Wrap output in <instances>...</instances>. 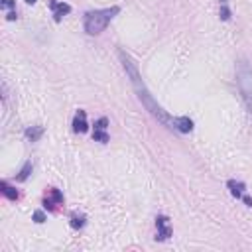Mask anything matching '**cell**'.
Instances as JSON below:
<instances>
[{"label": "cell", "mask_w": 252, "mask_h": 252, "mask_svg": "<svg viewBox=\"0 0 252 252\" xmlns=\"http://www.w3.org/2000/svg\"><path fill=\"white\" fill-rule=\"evenodd\" d=\"M118 57H120L122 67H124V71H126V75H128V79H130V83H132V87H134V91H136L138 100L144 104V108H146L158 122H161L165 128L175 130V128H173V118H171V116L161 108V104L152 96V93H150V89L146 87V83L142 81V75H140V71H138V65H136V61L130 57V53H126L124 49H118Z\"/></svg>", "instance_id": "6da1fadb"}, {"label": "cell", "mask_w": 252, "mask_h": 252, "mask_svg": "<svg viewBox=\"0 0 252 252\" xmlns=\"http://www.w3.org/2000/svg\"><path fill=\"white\" fill-rule=\"evenodd\" d=\"M120 12L118 6H110V8H102V10H89L83 18V28L89 35H98L100 32L106 30V26L112 22V18Z\"/></svg>", "instance_id": "7a4b0ae2"}, {"label": "cell", "mask_w": 252, "mask_h": 252, "mask_svg": "<svg viewBox=\"0 0 252 252\" xmlns=\"http://www.w3.org/2000/svg\"><path fill=\"white\" fill-rule=\"evenodd\" d=\"M236 87L248 112L252 114V65L246 59H240L236 63Z\"/></svg>", "instance_id": "3957f363"}, {"label": "cell", "mask_w": 252, "mask_h": 252, "mask_svg": "<svg viewBox=\"0 0 252 252\" xmlns=\"http://www.w3.org/2000/svg\"><path fill=\"white\" fill-rule=\"evenodd\" d=\"M43 205H45L47 211H55L59 205H63V193H61L57 187H49L47 193H45Z\"/></svg>", "instance_id": "277c9868"}, {"label": "cell", "mask_w": 252, "mask_h": 252, "mask_svg": "<svg viewBox=\"0 0 252 252\" xmlns=\"http://www.w3.org/2000/svg\"><path fill=\"white\" fill-rule=\"evenodd\" d=\"M226 187L230 189V193L236 197V199H242L248 207H252V199L246 195V187H244V183L242 181H236V179H228L226 181Z\"/></svg>", "instance_id": "5b68a950"}, {"label": "cell", "mask_w": 252, "mask_h": 252, "mask_svg": "<svg viewBox=\"0 0 252 252\" xmlns=\"http://www.w3.org/2000/svg\"><path fill=\"white\" fill-rule=\"evenodd\" d=\"M156 228H158V236L156 240H167L171 236V222L165 215H158L156 217Z\"/></svg>", "instance_id": "8992f818"}, {"label": "cell", "mask_w": 252, "mask_h": 252, "mask_svg": "<svg viewBox=\"0 0 252 252\" xmlns=\"http://www.w3.org/2000/svg\"><path fill=\"white\" fill-rule=\"evenodd\" d=\"M106 128H108V118H98L96 122H94V132H93V138L96 140V142H102V144H106L108 142V134H106Z\"/></svg>", "instance_id": "52a82bcc"}, {"label": "cell", "mask_w": 252, "mask_h": 252, "mask_svg": "<svg viewBox=\"0 0 252 252\" xmlns=\"http://www.w3.org/2000/svg\"><path fill=\"white\" fill-rule=\"evenodd\" d=\"M49 8L53 12V20L55 22H61V18L71 12V6L65 4V2H59V0H49Z\"/></svg>", "instance_id": "ba28073f"}, {"label": "cell", "mask_w": 252, "mask_h": 252, "mask_svg": "<svg viewBox=\"0 0 252 252\" xmlns=\"http://www.w3.org/2000/svg\"><path fill=\"white\" fill-rule=\"evenodd\" d=\"M89 130V124H87V112L85 110H77L75 118H73V132L77 134H85Z\"/></svg>", "instance_id": "9c48e42d"}, {"label": "cell", "mask_w": 252, "mask_h": 252, "mask_svg": "<svg viewBox=\"0 0 252 252\" xmlns=\"http://www.w3.org/2000/svg\"><path fill=\"white\" fill-rule=\"evenodd\" d=\"M173 128H175L177 132L187 134V132L193 130V120H191L189 116H175V118H173Z\"/></svg>", "instance_id": "30bf717a"}, {"label": "cell", "mask_w": 252, "mask_h": 252, "mask_svg": "<svg viewBox=\"0 0 252 252\" xmlns=\"http://www.w3.org/2000/svg\"><path fill=\"white\" fill-rule=\"evenodd\" d=\"M0 191H2V195H4L6 199H10V201H18V199H20V193H18L16 187H12L8 181H0Z\"/></svg>", "instance_id": "8fae6325"}, {"label": "cell", "mask_w": 252, "mask_h": 252, "mask_svg": "<svg viewBox=\"0 0 252 252\" xmlns=\"http://www.w3.org/2000/svg\"><path fill=\"white\" fill-rule=\"evenodd\" d=\"M43 132H45L43 126H30V128H26L24 134H26V138H28L30 142H37V140L43 136Z\"/></svg>", "instance_id": "7c38bea8"}, {"label": "cell", "mask_w": 252, "mask_h": 252, "mask_svg": "<svg viewBox=\"0 0 252 252\" xmlns=\"http://www.w3.org/2000/svg\"><path fill=\"white\" fill-rule=\"evenodd\" d=\"M2 8L8 10V20H16V2L14 0H2Z\"/></svg>", "instance_id": "4fadbf2b"}, {"label": "cell", "mask_w": 252, "mask_h": 252, "mask_svg": "<svg viewBox=\"0 0 252 252\" xmlns=\"http://www.w3.org/2000/svg\"><path fill=\"white\" fill-rule=\"evenodd\" d=\"M32 169H33V163H32V161H26V163H24V167L20 169V173H18V177H16V179H18V181H26V179L30 177Z\"/></svg>", "instance_id": "5bb4252c"}, {"label": "cell", "mask_w": 252, "mask_h": 252, "mask_svg": "<svg viewBox=\"0 0 252 252\" xmlns=\"http://www.w3.org/2000/svg\"><path fill=\"white\" fill-rule=\"evenodd\" d=\"M85 220H87L85 215H73V217H71V226H73L75 230H77V228H83V226H85Z\"/></svg>", "instance_id": "9a60e30c"}, {"label": "cell", "mask_w": 252, "mask_h": 252, "mask_svg": "<svg viewBox=\"0 0 252 252\" xmlns=\"http://www.w3.org/2000/svg\"><path fill=\"white\" fill-rule=\"evenodd\" d=\"M33 220H35V222H43V220H45V213H43V211H39V209H37V211H33Z\"/></svg>", "instance_id": "2e32d148"}, {"label": "cell", "mask_w": 252, "mask_h": 252, "mask_svg": "<svg viewBox=\"0 0 252 252\" xmlns=\"http://www.w3.org/2000/svg\"><path fill=\"white\" fill-rule=\"evenodd\" d=\"M26 4H35V0H24Z\"/></svg>", "instance_id": "e0dca14e"}]
</instances>
